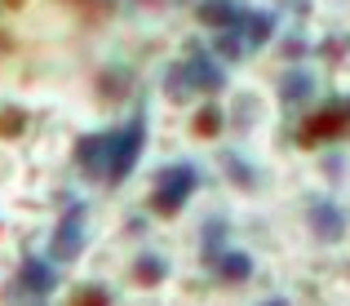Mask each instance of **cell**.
<instances>
[{"label":"cell","instance_id":"obj_1","mask_svg":"<svg viewBox=\"0 0 350 306\" xmlns=\"http://www.w3.org/2000/svg\"><path fill=\"white\" fill-rule=\"evenodd\" d=\"M200 187V173L196 164H169V169H160V178H155V191H151V209L160 213V218H178L182 209H187V200L196 196Z\"/></svg>","mask_w":350,"mask_h":306},{"label":"cell","instance_id":"obj_15","mask_svg":"<svg viewBox=\"0 0 350 306\" xmlns=\"http://www.w3.org/2000/svg\"><path fill=\"white\" fill-rule=\"evenodd\" d=\"M222 125H226L222 107H213V102H208V107L196 111V125H191V133H196V138H217V133H222Z\"/></svg>","mask_w":350,"mask_h":306},{"label":"cell","instance_id":"obj_12","mask_svg":"<svg viewBox=\"0 0 350 306\" xmlns=\"http://www.w3.org/2000/svg\"><path fill=\"white\" fill-rule=\"evenodd\" d=\"M310 94H315V76H310V71H288V76L280 80V102L284 107H293V102H306Z\"/></svg>","mask_w":350,"mask_h":306},{"label":"cell","instance_id":"obj_2","mask_svg":"<svg viewBox=\"0 0 350 306\" xmlns=\"http://www.w3.org/2000/svg\"><path fill=\"white\" fill-rule=\"evenodd\" d=\"M328 138H350V98H337V102H328V107H319L315 116L301 125L297 142L319 146V142H328Z\"/></svg>","mask_w":350,"mask_h":306},{"label":"cell","instance_id":"obj_13","mask_svg":"<svg viewBox=\"0 0 350 306\" xmlns=\"http://www.w3.org/2000/svg\"><path fill=\"white\" fill-rule=\"evenodd\" d=\"M191 94H196V85H191V71H187V62H173V67H164V98H173V102H187Z\"/></svg>","mask_w":350,"mask_h":306},{"label":"cell","instance_id":"obj_18","mask_svg":"<svg viewBox=\"0 0 350 306\" xmlns=\"http://www.w3.org/2000/svg\"><path fill=\"white\" fill-rule=\"evenodd\" d=\"M213 49H217V58H222V62H235V58H244V49H248V44H244V36H239L235 27H231V31H222V36H217V44H213Z\"/></svg>","mask_w":350,"mask_h":306},{"label":"cell","instance_id":"obj_10","mask_svg":"<svg viewBox=\"0 0 350 306\" xmlns=\"http://www.w3.org/2000/svg\"><path fill=\"white\" fill-rule=\"evenodd\" d=\"M239 14H244V9H235L231 0H200V5H196L200 23H204V27H222V31L239 27Z\"/></svg>","mask_w":350,"mask_h":306},{"label":"cell","instance_id":"obj_23","mask_svg":"<svg viewBox=\"0 0 350 306\" xmlns=\"http://www.w3.org/2000/svg\"><path fill=\"white\" fill-rule=\"evenodd\" d=\"M262 306H288V298H271V302H262Z\"/></svg>","mask_w":350,"mask_h":306},{"label":"cell","instance_id":"obj_19","mask_svg":"<svg viewBox=\"0 0 350 306\" xmlns=\"http://www.w3.org/2000/svg\"><path fill=\"white\" fill-rule=\"evenodd\" d=\"M23 129H27V111H18V107L0 111V138H18Z\"/></svg>","mask_w":350,"mask_h":306},{"label":"cell","instance_id":"obj_20","mask_svg":"<svg viewBox=\"0 0 350 306\" xmlns=\"http://www.w3.org/2000/svg\"><path fill=\"white\" fill-rule=\"evenodd\" d=\"M71 306H111V293H107L103 284H85V289L71 298Z\"/></svg>","mask_w":350,"mask_h":306},{"label":"cell","instance_id":"obj_4","mask_svg":"<svg viewBox=\"0 0 350 306\" xmlns=\"http://www.w3.org/2000/svg\"><path fill=\"white\" fill-rule=\"evenodd\" d=\"M142 146H146V111H137V116L124 125V133L116 138V155H111V173H107V178H111V182H124L129 173H133Z\"/></svg>","mask_w":350,"mask_h":306},{"label":"cell","instance_id":"obj_22","mask_svg":"<svg viewBox=\"0 0 350 306\" xmlns=\"http://www.w3.org/2000/svg\"><path fill=\"white\" fill-rule=\"evenodd\" d=\"M342 44H346V40H328L319 53H328V58H342Z\"/></svg>","mask_w":350,"mask_h":306},{"label":"cell","instance_id":"obj_16","mask_svg":"<svg viewBox=\"0 0 350 306\" xmlns=\"http://www.w3.org/2000/svg\"><path fill=\"white\" fill-rule=\"evenodd\" d=\"M164 275H169V262H164V257H155V253L137 257V266H133V280L137 284H146V289H151V284H160Z\"/></svg>","mask_w":350,"mask_h":306},{"label":"cell","instance_id":"obj_17","mask_svg":"<svg viewBox=\"0 0 350 306\" xmlns=\"http://www.w3.org/2000/svg\"><path fill=\"white\" fill-rule=\"evenodd\" d=\"M222 253H226V222L222 218H217V222H204V262L213 266Z\"/></svg>","mask_w":350,"mask_h":306},{"label":"cell","instance_id":"obj_21","mask_svg":"<svg viewBox=\"0 0 350 306\" xmlns=\"http://www.w3.org/2000/svg\"><path fill=\"white\" fill-rule=\"evenodd\" d=\"M280 53H284V58H301V53H306V40H301V36H288Z\"/></svg>","mask_w":350,"mask_h":306},{"label":"cell","instance_id":"obj_14","mask_svg":"<svg viewBox=\"0 0 350 306\" xmlns=\"http://www.w3.org/2000/svg\"><path fill=\"white\" fill-rule=\"evenodd\" d=\"M222 169H226V178H231L239 191H253L257 173H253V169L244 164V155H239V151H222Z\"/></svg>","mask_w":350,"mask_h":306},{"label":"cell","instance_id":"obj_6","mask_svg":"<svg viewBox=\"0 0 350 306\" xmlns=\"http://www.w3.org/2000/svg\"><path fill=\"white\" fill-rule=\"evenodd\" d=\"M187 71H191V85L200 89V94H217V89H226V71H222V62H213L204 49H200L196 40L187 44Z\"/></svg>","mask_w":350,"mask_h":306},{"label":"cell","instance_id":"obj_3","mask_svg":"<svg viewBox=\"0 0 350 306\" xmlns=\"http://www.w3.org/2000/svg\"><path fill=\"white\" fill-rule=\"evenodd\" d=\"M85 218H89V209L80 200L62 213V222L53 227V240H49V257H53V262H76V257L85 253V235H89Z\"/></svg>","mask_w":350,"mask_h":306},{"label":"cell","instance_id":"obj_8","mask_svg":"<svg viewBox=\"0 0 350 306\" xmlns=\"http://www.w3.org/2000/svg\"><path fill=\"white\" fill-rule=\"evenodd\" d=\"M310 231H315L319 244H337L346 235V213L333 200H315L310 204Z\"/></svg>","mask_w":350,"mask_h":306},{"label":"cell","instance_id":"obj_7","mask_svg":"<svg viewBox=\"0 0 350 306\" xmlns=\"http://www.w3.org/2000/svg\"><path fill=\"white\" fill-rule=\"evenodd\" d=\"M18 289H23L27 298H49V293L58 289V271H53V262H44V257H27L23 271H18Z\"/></svg>","mask_w":350,"mask_h":306},{"label":"cell","instance_id":"obj_5","mask_svg":"<svg viewBox=\"0 0 350 306\" xmlns=\"http://www.w3.org/2000/svg\"><path fill=\"white\" fill-rule=\"evenodd\" d=\"M116 138H120V133H85V138L76 142V164L89 173V178H107V173H111Z\"/></svg>","mask_w":350,"mask_h":306},{"label":"cell","instance_id":"obj_9","mask_svg":"<svg viewBox=\"0 0 350 306\" xmlns=\"http://www.w3.org/2000/svg\"><path fill=\"white\" fill-rule=\"evenodd\" d=\"M235 31L244 36L248 49H262V44L275 36V14H271V9H253V14L244 9V14H239V27H235Z\"/></svg>","mask_w":350,"mask_h":306},{"label":"cell","instance_id":"obj_11","mask_svg":"<svg viewBox=\"0 0 350 306\" xmlns=\"http://www.w3.org/2000/svg\"><path fill=\"white\" fill-rule=\"evenodd\" d=\"M213 271H217V280H226V284H244V280H253V257L239 253V248H226L213 262Z\"/></svg>","mask_w":350,"mask_h":306},{"label":"cell","instance_id":"obj_24","mask_svg":"<svg viewBox=\"0 0 350 306\" xmlns=\"http://www.w3.org/2000/svg\"><path fill=\"white\" fill-rule=\"evenodd\" d=\"M27 306H44V302H40V298H31V302H27Z\"/></svg>","mask_w":350,"mask_h":306}]
</instances>
